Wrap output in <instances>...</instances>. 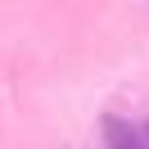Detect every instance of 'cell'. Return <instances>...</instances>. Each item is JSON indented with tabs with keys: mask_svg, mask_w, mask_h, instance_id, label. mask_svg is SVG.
Here are the masks:
<instances>
[{
	"mask_svg": "<svg viewBox=\"0 0 149 149\" xmlns=\"http://www.w3.org/2000/svg\"><path fill=\"white\" fill-rule=\"evenodd\" d=\"M104 140H109V145H127V149L145 145V136H136V131H131L127 122H118V118H104Z\"/></svg>",
	"mask_w": 149,
	"mask_h": 149,
	"instance_id": "cell-1",
	"label": "cell"
},
{
	"mask_svg": "<svg viewBox=\"0 0 149 149\" xmlns=\"http://www.w3.org/2000/svg\"><path fill=\"white\" fill-rule=\"evenodd\" d=\"M145 131H149V127H145ZM145 145H149V136H145Z\"/></svg>",
	"mask_w": 149,
	"mask_h": 149,
	"instance_id": "cell-2",
	"label": "cell"
}]
</instances>
